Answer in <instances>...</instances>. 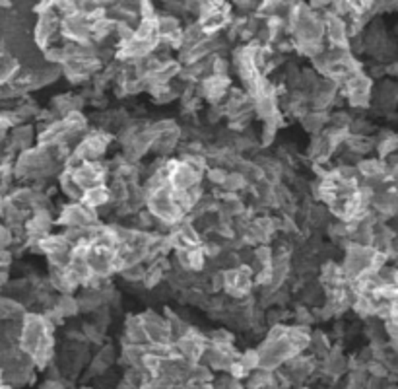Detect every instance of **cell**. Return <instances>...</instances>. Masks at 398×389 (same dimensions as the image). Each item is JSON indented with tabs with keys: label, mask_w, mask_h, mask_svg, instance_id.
Here are the masks:
<instances>
[{
	"label": "cell",
	"mask_w": 398,
	"mask_h": 389,
	"mask_svg": "<svg viewBox=\"0 0 398 389\" xmlns=\"http://www.w3.org/2000/svg\"><path fill=\"white\" fill-rule=\"evenodd\" d=\"M146 211L156 218L158 224L171 228L173 224L185 218V214L179 211V206L175 204L173 199V189L167 185L159 191L148 194V203H146Z\"/></svg>",
	"instance_id": "obj_1"
},
{
	"label": "cell",
	"mask_w": 398,
	"mask_h": 389,
	"mask_svg": "<svg viewBox=\"0 0 398 389\" xmlns=\"http://www.w3.org/2000/svg\"><path fill=\"white\" fill-rule=\"evenodd\" d=\"M57 224L65 226V228H88V226L100 224V216H98V212L88 209L84 203H70L60 209Z\"/></svg>",
	"instance_id": "obj_2"
},
{
	"label": "cell",
	"mask_w": 398,
	"mask_h": 389,
	"mask_svg": "<svg viewBox=\"0 0 398 389\" xmlns=\"http://www.w3.org/2000/svg\"><path fill=\"white\" fill-rule=\"evenodd\" d=\"M140 317L142 323H144L146 337H148V345H154V347H169L171 345V333H169L166 315H159L158 312H144Z\"/></svg>",
	"instance_id": "obj_3"
},
{
	"label": "cell",
	"mask_w": 398,
	"mask_h": 389,
	"mask_svg": "<svg viewBox=\"0 0 398 389\" xmlns=\"http://www.w3.org/2000/svg\"><path fill=\"white\" fill-rule=\"evenodd\" d=\"M70 171H72V176H74L78 185L82 187L84 191H88L91 187L105 185L109 179V169L101 161H84V164L76 166Z\"/></svg>",
	"instance_id": "obj_4"
},
{
	"label": "cell",
	"mask_w": 398,
	"mask_h": 389,
	"mask_svg": "<svg viewBox=\"0 0 398 389\" xmlns=\"http://www.w3.org/2000/svg\"><path fill=\"white\" fill-rule=\"evenodd\" d=\"M60 37L65 41L76 43H91V27L90 20L82 14H70L60 20Z\"/></svg>",
	"instance_id": "obj_5"
},
{
	"label": "cell",
	"mask_w": 398,
	"mask_h": 389,
	"mask_svg": "<svg viewBox=\"0 0 398 389\" xmlns=\"http://www.w3.org/2000/svg\"><path fill=\"white\" fill-rule=\"evenodd\" d=\"M202 176L191 169L179 158H169V187L173 191H187L192 187L200 185Z\"/></svg>",
	"instance_id": "obj_6"
},
{
	"label": "cell",
	"mask_w": 398,
	"mask_h": 389,
	"mask_svg": "<svg viewBox=\"0 0 398 389\" xmlns=\"http://www.w3.org/2000/svg\"><path fill=\"white\" fill-rule=\"evenodd\" d=\"M88 265H90L91 275L109 279L113 272L119 271V267H117V251L91 246L88 249Z\"/></svg>",
	"instance_id": "obj_7"
},
{
	"label": "cell",
	"mask_w": 398,
	"mask_h": 389,
	"mask_svg": "<svg viewBox=\"0 0 398 389\" xmlns=\"http://www.w3.org/2000/svg\"><path fill=\"white\" fill-rule=\"evenodd\" d=\"M156 29H158V39L173 45L175 51L179 47V39L183 34V22L181 18L171 16V14H158L156 16Z\"/></svg>",
	"instance_id": "obj_8"
},
{
	"label": "cell",
	"mask_w": 398,
	"mask_h": 389,
	"mask_svg": "<svg viewBox=\"0 0 398 389\" xmlns=\"http://www.w3.org/2000/svg\"><path fill=\"white\" fill-rule=\"evenodd\" d=\"M183 138V128L177 125V127L169 128V131H164V133H158L156 138H154V144H152V150L159 158H166L169 154L173 152L175 148L179 146Z\"/></svg>",
	"instance_id": "obj_9"
},
{
	"label": "cell",
	"mask_w": 398,
	"mask_h": 389,
	"mask_svg": "<svg viewBox=\"0 0 398 389\" xmlns=\"http://www.w3.org/2000/svg\"><path fill=\"white\" fill-rule=\"evenodd\" d=\"M336 143L332 140L331 135L323 131L321 135L313 136L311 146H309V158L315 161V164H324V161L331 158L332 154L336 152Z\"/></svg>",
	"instance_id": "obj_10"
},
{
	"label": "cell",
	"mask_w": 398,
	"mask_h": 389,
	"mask_svg": "<svg viewBox=\"0 0 398 389\" xmlns=\"http://www.w3.org/2000/svg\"><path fill=\"white\" fill-rule=\"evenodd\" d=\"M10 148L12 150H20L24 152L27 148H32V144L37 140V133L32 125H16V127L10 128Z\"/></svg>",
	"instance_id": "obj_11"
},
{
	"label": "cell",
	"mask_w": 398,
	"mask_h": 389,
	"mask_svg": "<svg viewBox=\"0 0 398 389\" xmlns=\"http://www.w3.org/2000/svg\"><path fill=\"white\" fill-rule=\"evenodd\" d=\"M125 343L138 345V347H146L148 345V337H146V331H144V323H142L140 315H128L126 317Z\"/></svg>",
	"instance_id": "obj_12"
},
{
	"label": "cell",
	"mask_w": 398,
	"mask_h": 389,
	"mask_svg": "<svg viewBox=\"0 0 398 389\" xmlns=\"http://www.w3.org/2000/svg\"><path fill=\"white\" fill-rule=\"evenodd\" d=\"M329 111H321V110H309L303 117L299 119L303 128L311 133V135H321L324 128L329 127Z\"/></svg>",
	"instance_id": "obj_13"
},
{
	"label": "cell",
	"mask_w": 398,
	"mask_h": 389,
	"mask_svg": "<svg viewBox=\"0 0 398 389\" xmlns=\"http://www.w3.org/2000/svg\"><path fill=\"white\" fill-rule=\"evenodd\" d=\"M80 203H84L88 209H91V211L95 212L100 211V209H103V206L111 204V194H109L107 183H105V185H98L88 189V191L84 193Z\"/></svg>",
	"instance_id": "obj_14"
},
{
	"label": "cell",
	"mask_w": 398,
	"mask_h": 389,
	"mask_svg": "<svg viewBox=\"0 0 398 389\" xmlns=\"http://www.w3.org/2000/svg\"><path fill=\"white\" fill-rule=\"evenodd\" d=\"M348 370V360L340 350L331 348V352L323 358V372L329 378H340L342 374Z\"/></svg>",
	"instance_id": "obj_15"
},
{
	"label": "cell",
	"mask_w": 398,
	"mask_h": 389,
	"mask_svg": "<svg viewBox=\"0 0 398 389\" xmlns=\"http://www.w3.org/2000/svg\"><path fill=\"white\" fill-rule=\"evenodd\" d=\"M58 187H60V191L67 194L72 203H80L84 193H86L82 187L78 185V181H76L74 176H72V171L68 168H65L60 173H58Z\"/></svg>",
	"instance_id": "obj_16"
},
{
	"label": "cell",
	"mask_w": 398,
	"mask_h": 389,
	"mask_svg": "<svg viewBox=\"0 0 398 389\" xmlns=\"http://www.w3.org/2000/svg\"><path fill=\"white\" fill-rule=\"evenodd\" d=\"M25 305L10 296H0V322H12V319H24Z\"/></svg>",
	"instance_id": "obj_17"
},
{
	"label": "cell",
	"mask_w": 398,
	"mask_h": 389,
	"mask_svg": "<svg viewBox=\"0 0 398 389\" xmlns=\"http://www.w3.org/2000/svg\"><path fill=\"white\" fill-rule=\"evenodd\" d=\"M53 310L62 317H74L80 313V305H78V298L74 294H58V298H55V304H53Z\"/></svg>",
	"instance_id": "obj_18"
},
{
	"label": "cell",
	"mask_w": 398,
	"mask_h": 389,
	"mask_svg": "<svg viewBox=\"0 0 398 389\" xmlns=\"http://www.w3.org/2000/svg\"><path fill=\"white\" fill-rule=\"evenodd\" d=\"M78 298V305H80V313H93L100 308H103V296L100 290H91V288H84V292Z\"/></svg>",
	"instance_id": "obj_19"
},
{
	"label": "cell",
	"mask_w": 398,
	"mask_h": 389,
	"mask_svg": "<svg viewBox=\"0 0 398 389\" xmlns=\"http://www.w3.org/2000/svg\"><path fill=\"white\" fill-rule=\"evenodd\" d=\"M331 341H329V337L324 333H321V331H313L311 333L307 350H311L313 358H324V356L331 352Z\"/></svg>",
	"instance_id": "obj_20"
},
{
	"label": "cell",
	"mask_w": 398,
	"mask_h": 389,
	"mask_svg": "<svg viewBox=\"0 0 398 389\" xmlns=\"http://www.w3.org/2000/svg\"><path fill=\"white\" fill-rule=\"evenodd\" d=\"M305 218H307V222L311 224V226L319 228V226H323V224L329 222V218H331V211H329V206H326V204L319 203V201H317V203L309 204L307 206Z\"/></svg>",
	"instance_id": "obj_21"
},
{
	"label": "cell",
	"mask_w": 398,
	"mask_h": 389,
	"mask_svg": "<svg viewBox=\"0 0 398 389\" xmlns=\"http://www.w3.org/2000/svg\"><path fill=\"white\" fill-rule=\"evenodd\" d=\"M249 187V183H247V179L241 176L239 171H227V178H225L224 185H222V191H225V193L230 194H239L243 193L245 189Z\"/></svg>",
	"instance_id": "obj_22"
},
{
	"label": "cell",
	"mask_w": 398,
	"mask_h": 389,
	"mask_svg": "<svg viewBox=\"0 0 398 389\" xmlns=\"http://www.w3.org/2000/svg\"><path fill=\"white\" fill-rule=\"evenodd\" d=\"M208 345L212 347H233V335L227 329H216L208 335Z\"/></svg>",
	"instance_id": "obj_23"
},
{
	"label": "cell",
	"mask_w": 398,
	"mask_h": 389,
	"mask_svg": "<svg viewBox=\"0 0 398 389\" xmlns=\"http://www.w3.org/2000/svg\"><path fill=\"white\" fill-rule=\"evenodd\" d=\"M258 2L260 0H232V8H235L239 12V16H253V14H257V8H258Z\"/></svg>",
	"instance_id": "obj_24"
},
{
	"label": "cell",
	"mask_w": 398,
	"mask_h": 389,
	"mask_svg": "<svg viewBox=\"0 0 398 389\" xmlns=\"http://www.w3.org/2000/svg\"><path fill=\"white\" fill-rule=\"evenodd\" d=\"M204 176H206V179L212 183V185L218 187V189H222L225 178H227V169L220 168V166H214V168H208Z\"/></svg>",
	"instance_id": "obj_25"
},
{
	"label": "cell",
	"mask_w": 398,
	"mask_h": 389,
	"mask_svg": "<svg viewBox=\"0 0 398 389\" xmlns=\"http://www.w3.org/2000/svg\"><path fill=\"white\" fill-rule=\"evenodd\" d=\"M237 360H239L241 366H243L249 374L258 370V350H247V352H243V355L237 356Z\"/></svg>",
	"instance_id": "obj_26"
},
{
	"label": "cell",
	"mask_w": 398,
	"mask_h": 389,
	"mask_svg": "<svg viewBox=\"0 0 398 389\" xmlns=\"http://www.w3.org/2000/svg\"><path fill=\"white\" fill-rule=\"evenodd\" d=\"M313 322V313L311 310H307V305H299L296 310V325H303V327H309V323Z\"/></svg>",
	"instance_id": "obj_27"
},
{
	"label": "cell",
	"mask_w": 398,
	"mask_h": 389,
	"mask_svg": "<svg viewBox=\"0 0 398 389\" xmlns=\"http://www.w3.org/2000/svg\"><path fill=\"white\" fill-rule=\"evenodd\" d=\"M222 117H224L222 105H212V107L208 110V121H210V123H218Z\"/></svg>",
	"instance_id": "obj_28"
}]
</instances>
